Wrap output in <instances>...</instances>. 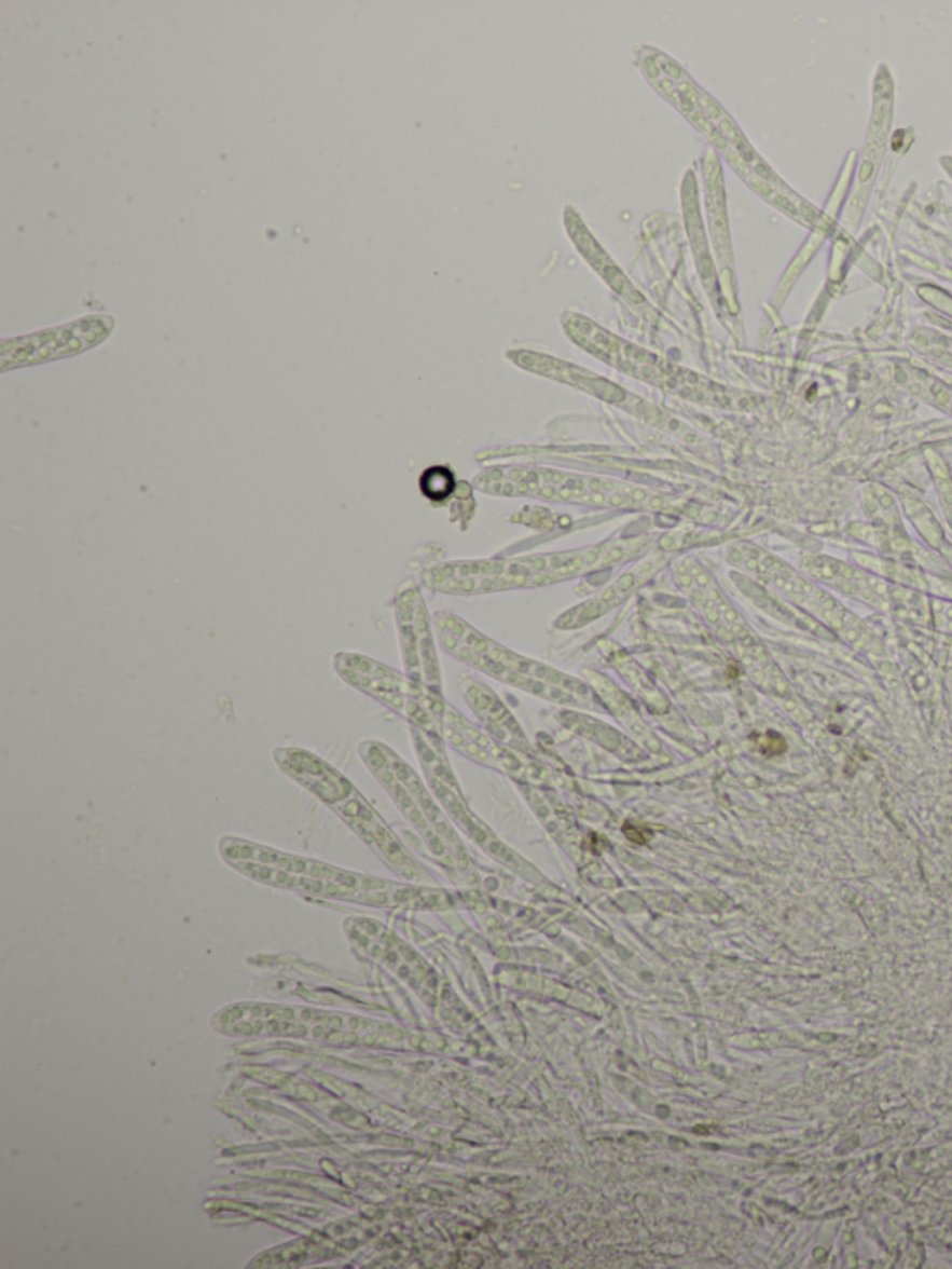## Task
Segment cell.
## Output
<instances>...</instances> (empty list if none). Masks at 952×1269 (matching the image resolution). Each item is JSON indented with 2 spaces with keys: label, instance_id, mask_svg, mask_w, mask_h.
<instances>
[{
  "label": "cell",
  "instance_id": "1",
  "mask_svg": "<svg viewBox=\"0 0 952 1269\" xmlns=\"http://www.w3.org/2000/svg\"><path fill=\"white\" fill-rule=\"evenodd\" d=\"M220 852L227 864L263 885L304 891L320 898L378 903L387 888L384 881L356 875L309 858L294 857L238 837H223Z\"/></svg>",
  "mask_w": 952,
  "mask_h": 1269
},
{
  "label": "cell",
  "instance_id": "2",
  "mask_svg": "<svg viewBox=\"0 0 952 1269\" xmlns=\"http://www.w3.org/2000/svg\"><path fill=\"white\" fill-rule=\"evenodd\" d=\"M110 320L86 318L60 330L43 331L30 338L2 343V367L36 364L41 359L58 358L86 351L109 336Z\"/></svg>",
  "mask_w": 952,
  "mask_h": 1269
},
{
  "label": "cell",
  "instance_id": "3",
  "mask_svg": "<svg viewBox=\"0 0 952 1269\" xmlns=\"http://www.w3.org/2000/svg\"><path fill=\"white\" fill-rule=\"evenodd\" d=\"M274 762L284 775L309 791L330 810L356 791L354 783L343 773L309 750L276 749Z\"/></svg>",
  "mask_w": 952,
  "mask_h": 1269
},
{
  "label": "cell",
  "instance_id": "4",
  "mask_svg": "<svg viewBox=\"0 0 952 1269\" xmlns=\"http://www.w3.org/2000/svg\"><path fill=\"white\" fill-rule=\"evenodd\" d=\"M333 667L339 678L354 690L376 698L385 706L402 711L405 704V687L402 678L382 663L372 661L365 655L341 652L335 655Z\"/></svg>",
  "mask_w": 952,
  "mask_h": 1269
},
{
  "label": "cell",
  "instance_id": "5",
  "mask_svg": "<svg viewBox=\"0 0 952 1269\" xmlns=\"http://www.w3.org/2000/svg\"><path fill=\"white\" fill-rule=\"evenodd\" d=\"M420 487H423V492L428 497H432V500L446 497L449 492H451V488H453V477H451V473L446 472V469L436 467V469H430V472H426L423 475Z\"/></svg>",
  "mask_w": 952,
  "mask_h": 1269
},
{
  "label": "cell",
  "instance_id": "6",
  "mask_svg": "<svg viewBox=\"0 0 952 1269\" xmlns=\"http://www.w3.org/2000/svg\"><path fill=\"white\" fill-rule=\"evenodd\" d=\"M623 832H625V836H627L629 840H633V842H636V844H646L649 837H651V834H649V829H646V827H638V824L631 823V821L625 823V827H623Z\"/></svg>",
  "mask_w": 952,
  "mask_h": 1269
},
{
  "label": "cell",
  "instance_id": "7",
  "mask_svg": "<svg viewBox=\"0 0 952 1269\" xmlns=\"http://www.w3.org/2000/svg\"><path fill=\"white\" fill-rule=\"evenodd\" d=\"M767 739H769V743L764 745L763 752L764 754H769V756H772V754H779V752H784V750L787 749L785 739L784 737L779 736V734L770 732V734H767Z\"/></svg>",
  "mask_w": 952,
  "mask_h": 1269
}]
</instances>
